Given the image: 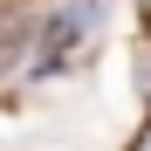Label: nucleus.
Listing matches in <instances>:
<instances>
[{"instance_id": "f257e3e1", "label": "nucleus", "mask_w": 151, "mask_h": 151, "mask_svg": "<svg viewBox=\"0 0 151 151\" xmlns=\"http://www.w3.org/2000/svg\"><path fill=\"white\" fill-rule=\"evenodd\" d=\"M89 28H96V0H69V7L41 28V62H69L76 48H83Z\"/></svg>"}, {"instance_id": "f03ea898", "label": "nucleus", "mask_w": 151, "mask_h": 151, "mask_svg": "<svg viewBox=\"0 0 151 151\" xmlns=\"http://www.w3.org/2000/svg\"><path fill=\"white\" fill-rule=\"evenodd\" d=\"M144 28H151V14H144Z\"/></svg>"}]
</instances>
